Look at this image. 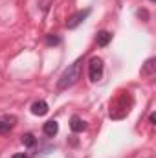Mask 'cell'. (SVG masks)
Segmentation results:
<instances>
[{
  "label": "cell",
  "instance_id": "obj_1",
  "mask_svg": "<svg viewBox=\"0 0 156 158\" xmlns=\"http://www.w3.org/2000/svg\"><path fill=\"white\" fill-rule=\"evenodd\" d=\"M81 64H83V59H77L76 63H72V64L61 74V77L57 81V88H59V90H66V88L74 86L79 79H81Z\"/></svg>",
  "mask_w": 156,
  "mask_h": 158
},
{
  "label": "cell",
  "instance_id": "obj_2",
  "mask_svg": "<svg viewBox=\"0 0 156 158\" xmlns=\"http://www.w3.org/2000/svg\"><path fill=\"white\" fill-rule=\"evenodd\" d=\"M88 77H90V81H94V83L103 77V61H101L99 57L90 59V64H88Z\"/></svg>",
  "mask_w": 156,
  "mask_h": 158
},
{
  "label": "cell",
  "instance_id": "obj_3",
  "mask_svg": "<svg viewBox=\"0 0 156 158\" xmlns=\"http://www.w3.org/2000/svg\"><path fill=\"white\" fill-rule=\"evenodd\" d=\"M90 15V9H83V11H77V13H74L72 17H68V20H66V28L68 30H74V28H77L79 24L86 19Z\"/></svg>",
  "mask_w": 156,
  "mask_h": 158
},
{
  "label": "cell",
  "instance_id": "obj_4",
  "mask_svg": "<svg viewBox=\"0 0 156 158\" xmlns=\"http://www.w3.org/2000/svg\"><path fill=\"white\" fill-rule=\"evenodd\" d=\"M31 114H35V116H44V114H48V103H46V101H35V103L31 105Z\"/></svg>",
  "mask_w": 156,
  "mask_h": 158
},
{
  "label": "cell",
  "instance_id": "obj_5",
  "mask_svg": "<svg viewBox=\"0 0 156 158\" xmlns=\"http://www.w3.org/2000/svg\"><path fill=\"white\" fill-rule=\"evenodd\" d=\"M42 129H44V134H46V136H51V138H53V136L57 134V131H59V123H57L55 119H50V121L44 123Z\"/></svg>",
  "mask_w": 156,
  "mask_h": 158
},
{
  "label": "cell",
  "instance_id": "obj_6",
  "mask_svg": "<svg viewBox=\"0 0 156 158\" xmlns=\"http://www.w3.org/2000/svg\"><path fill=\"white\" fill-rule=\"evenodd\" d=\"M70 129H72L74 132H83V131L86 129V123L79 118V116H74V118L70 119Z\"/></svg>",
  "mask_w": 156,
  "mask_h": 158
},
{
  "label": "cell",
  "instance_id": "obj_7",
  "mask_svg": "<svg viewBox=\"0 0 156 158\" xmlns=\"http://www.w3.org/2000/svg\"><path fill=\"white\" fill-rule=\"evenodd\" d=\"M110 39H112V35L109 33V31H99L97 33V46H107L109 42H110Z\"/></svg>",
  "mask_w": 156,
  "mask_h": 158
},
{
  "label": "cell",
  "instance_id": "obj_8",
  "mask_svg": "<svg viewBox=\"0 0 156 158\" xmlns=\"http://www.w3.org/2000/svg\"><path fill=\"white\" fill-rule=\"evenodd\" d=\"M154 63H156V59H149V61L145 63V66H143L142 74H143V76H151V74L154 72Z\"/></svg>",
  "mask_w": 156,
  "mask_h": 158
},
{
  "label": "cell",
  "instance_id": "obj_9",
  "mask_svg": "<svg viewBox=\"0 0 156 158\" xmlns=\"http://www.w3.org/2000/svg\"><path fill=\"white\" fill-rule=\"evenodd\" d=\"M22 143H24L26 147H33V145L37 143V140H35V136H33V134H30V132H28V134H24V136H22Z\"/></svg>",
  "mask_w": 156,
  "mask_h": 158
},
{
  "label": "cell",
  "instance_id": "obj_10",
  "mask_svg": "<svg viewBox=\"0 0 156 158\" xmlns=\"http://www.w3.org/2000/svg\"><path fill=\"white\" fill-rule=\"evenodd\" d=\"M15 123H9V119H0V132H7Z\"/></svg>",
  "mask_w": 156,
  "mask_h": 158
},
{
  "label": "cell",
  "instance_id": "obj_11",
  "mask_svg": "<svg viewBox=\"0 0 156 158\" xmlns=\"http://www.w3.org/2000/svg\"><path fill=\"white\" fill-rule=\"evenodd\" d=\"M46 42H48V44H59L61 39H59V37H53V35H48V37H46Z\"/></svg>",
  "mask_w": 156,
  "mask_h": 158
},
{
  "label": "cell",
  "instance_id": "obj_12",
  "mask_svg": "<svg viewBox=\"0 0 156 158\" xmlns=\"http://www.w3.org/2000/svg\"><path fill=\"white\" fill-rule=\"evenodd\" d=\"M11 158H28V156H26L24 153H17V155H13Z\"/></svg>",
  "mask_w": 156,
  "mask_h": 158
},
{
  "label": "cell",
  "instance_id": "obj_13",
  "mask_svg": "<svg viewBox=\"0 0 156 158\" xmlns=\"http://www.w3.org/2000/svg\"><path fill=\"white\" fill-rule=\"evenodd\" d=\"M149 121H151V123H154V121H156V116H154V114H151V118H149Z\"/></svg>",
  "mask_w": 156,
  "mask_h": 158
},
{
  "label": "cell",
  "instance_id": "obj_14",
  "mask_svg": "<svg viewBox=\"0 0 156 158\" xmlns=\"http://www.w3.org/2000/svg\"><path fill=\"white\" fill-rule=\"evenodd\" d=\"M151 2H154V0H151Z\"/></svg>",
  "mask_w": 156,
  "mask_h": 158
}]
</instances>
